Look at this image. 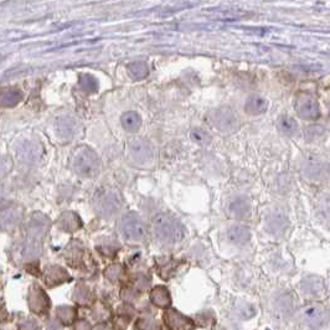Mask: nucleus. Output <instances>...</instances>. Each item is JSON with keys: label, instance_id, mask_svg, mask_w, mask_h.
I'll list each match as a JSON object with an SVG mask.
<instances>
[{"label": "nucleus", "instance_id": "f3484780", "mask_svg": "<svg viewBox=\"0 0 330 330\" xmlns=\"http://www.w3.org/2000/svg\"><path fill=\"white\" fill-rule=\"evenodd\" d=\"M128 73L132 78H134V80H143V78H146L149 73L148 65H147L146 62H142V61L129 63Z\"/></svg>", "mask_w": 330, "mask_h": 330}, {"label": "nucleus", "instance_id": "7ed1b4c3", "mask_svg": "<svg viewBox=\"0 0 330 330\" xmlns=\"http://www.w3.org/2000/svg\"><path fill=\"white\" fill-rule=\"evenodd\" d=\"M96 211L102 217H111L112 215L116 214L122 206V197L118 191L113 189L102 190L97 192L93 199Z\"/></svg>", "mask_w": 330, "mask_h": 330}, {"label": "nucleus", "instance_id": "20e7f679", "mask_svg": "<svg viewBox=\"0 0 330 330\" xmlns=\"http://www.w3.org/2000/svg\"><path fill=\"white\" fill-rule=\"evenodd\" d=\"M121 231L131 241H142L147 235V228L141 217L134 212H128L121 219Z\"/></svg>", "mask_w": 330, "mask_h": 330}, {"label": "nucleus", "instance_id": "9d476101", "mask_svg": "<svg viewBox=\"0 0 330 330\" xmlns=\"http://www.w3.org/2000/svg\"><path fill=\"white\" fill-rule=\"evenodd\" d=\"M226 236L228 241L235 245H245L251 240V231L243 225H233L227 228Z\"/></svg>", "mask_w": 330, "mask_h": 330}, {"label": "nucleus", "instance_id": "aec40b11", "mask_svg": "<svg viewBox=\"0 0 330 330\" xmlns=\"http://www.w3.org/2000/svg\"><path fill=\"white\" fill-rule=\"evenodd\" d=\"M20 95L19 91L16 90H6L0 95V106L2 107H12V106L16 105L20 101Z\"/></svg>", "mask_w": 330, "mask_h": 330}, {"label": "nucleus", "instance_id": "39448f33", "mask_svg": "<svg viewBox=\"0 0 330 330\" xmlns=\"http://www.w3.org/2000/svg\"><path fill=\"white\" fill-rule=\"evenodd\" d=\"M210 122L215 128L222 132H233L240 127V118L231 108H217L210 112Z\"/></svg>", "mask_w": 330, "mask_h": 330}, {"label": "nucleus", "instance_id": "412c9836", "mask_svg": "<svg viewBox=\"0 0 330 330\" xmlns=\"http://www.w3.org/2000/svg\"><path fill=\"white\" fill-rule=\"evenodd\" d=\"M67 273L60 267H52L51 270L47 272V279L46 282L50 284H57V283H62L63 281L67 279Z\"/></svg>", "mask_w": 330, "mask_h": 330}, {"label": "nucleus", "instance_id": "1a4fd4ad", "mask_svg": "<svg viewBox=\"0 0 330 330\" xmlns=\"http://www.w3.org/2000/svg\"><path fill=\"white\" fill-rule=\"evenodd\" d=\"M228 211L235 219L245 220L248 219L251 215V204L245 197H237L232 200L228 205Z\"/></svg>", "mask_w": 330, "mask_h": 330}, {"label": "nucleus", "instance_id": "2eb2a0df", "mask_svg": "<svg viewBox=\"0 0 330 330\" xmlns=\"http://www.w3.org/2000/svg\"><path fill=\"white\" fill-rule=\"evenodd\" d=\"M122 126L128 132H137L142 126V118L137 112L129 111L122 116Z\"/></svg>", "mask_w": 330, "mask_h": 330}, {"label": "nucleus", "instance_id": "a878e982", "mask_svg": "<svg viewBox=\"0 0 330 330\" xmlns=\"http://www.w3.org/2000/svg\"><path fill=\"white\" fill-rule=\"evenodd\" d=\"M121 273L122 268L119 267V266H112V267L106 271V277H107L110 281H117V279L119 278V276H121Z\"/></svg>", "mask_w": 330, "mask_h": 330}, {"label": "nucleus", "instance_id": "423d86ee", "mask_svg": "<svg viewBox=\"0 0 330 330\" xmlns=\"http://www.w3.org/2000/svg\"><path fill=\"white\" fill-rule=\"evenodd\" d=\"M128 156L133 163L146 165L153 161V147L144 139H134L128 144Z\"/></svg>", "mask_w": 330, "mask_h": 330}, {"label": "nucleus", "instance_id": "5701e85b", "mask_svg": "<svg viewBox=\"0 0 330 330\" xmlns=\"http://www.w3.org/2000/svg\"><path fill=\"white\" fill-rule=\"evenodd\" d=\"M0 219H1L2 221H6V222H5V225L6 226H12L14 223H16L17 221L20 220V217H19V215H17V211H15L14 209L9 207V209L5 210V212L1 215Z\"/></svg>", "mask_w": 330, "mask_h": 330}, {"label": "nucleus", "instance_id": "f257e3e1", "mask_svg": "<svg viewBox=\"0 0 330 330\" xmlns=\"http://www.w3.org/2000/svg\"><path fill=\"white\" fill-rule=\"evenodd\" d=\"M71 167L85 179H95L101 171V161L95 151L88 147H77L71 154Z\"/></svg>", "mask_w": 330, "mask_h": 330}, {"label": "nucleus", "instance_id": "f8f14e48", "mask_svg": "<svg viewBox=\"0 0 330 330\" xmlns=\"http://www.w3.org/2000/svg\"><path fill=\"white\" fill-rule=\"evenodd\" d=\"M29 302H30V307L34 312L36 313H44L46 311L47 307L50 306V302L47 299L46 294L41 291L40 288L34 289L31 291L29 297Z\"/></svg>", "mask_w": 330, "mask_h": 330}, {"label": "nucleus", "instance_id": "a211bd4d", "mask_svg": "<svg viewBox=\"0 0 330 330\" xmlns=\"http://www.w3.org/2000/svg\"><path fill=\"white\" fill-rule=\"evenodd\" d=\"M277 127H278L279 132H282L286 136H293L298 129V124L293 118L289 117H281L277 122Z\"/></svg>", "mask_w": 330, "mask_h": 330}, {"label": "nucleus", "instance_id": "4be33fe9", "mask_svg": "<svg viewBox=\"0 0 330 330\" xmlns=\"http://www.w3.org/2000/svg\"><path fill=\"white\" fill-rule=\"evenodd\" d=\"M57 317L65 324H71L76 318V311L71 307H61L57 311Z\"/></svg>", "mask_w": 330, "mask_h": 330}, {"label": "nucleus", "instance_id": "6ab92c4d", "mask_svg": "<svg viewBox=\"0 0 330 330\" xmlns=\"http://www.w3.org/2000/svg\"><path fill=\"white\" fill-rule=\"evenodd\" d=\"M75 123L71 118H61L57 122V133L63 138L70 139L75 133Z\"/></svg>", "mask_w": 330, "mask_h": 330}, {"label": "nucleus", "instance_id": "393cba45", "mask_svg": "<svg viewBox=\"0 0 330 330\" xmlns=\"http://www.w3.org/2000/svg\"><path fill=\"white\" fill-rule=\"evenodd\" d=\"M75 299L81 304H86L90 301V292L86 289H77L75 292Z\"/></svg>", "mask_w": 330, "mask_h": 330}, {"label": "nucleus", "instance_id": "f03ea898", "mask_svg": "<svg viewBox=\"0 0 330 330\" xmlns=\"http://www.w3.org/2000/svg\"><path fill=\"white\" fill-rule=\"evenodd\" d=\"M153 230L157 238L164 243H176L184 238L181 223L167 214H158L154 216Z\"/></svg>", "mask_w": 330, "mask_h": 330}, {"label": "nucleus", "instance_id": "bb28decb", "mask_svg": "<svg viewBox=\"0 0 330 330\" xmlns=\"http://www.w3.org/2000/svg\"><path fill=\"white\" fill-rule=\"evenodd\" d=\"M76 330H91V327L87 322L82 321V322H80L77 326H76Z\"/></svg>", "mask_w": 330, "mask_h": 330}, {"label": "nucleus", "instance_id": "4468645a", "mask_svg": "<svg viewBox=\"0 0 330 330\" xmlns=\"http://www.w3.org/2000/svg\"><path fill=\"white\" fill-rule=\"evenodd\" d=\"M165 322H166L167 326L171 328V330L191 329V323H190L186 318H184V317L180 316L179 313H176V312H169V313L165 316Z\"/></svg>", "mask_w": 330, "mask_h": 330}, {"label": "nucleus", "instance_id": "cd10ccee", "mask_svg": "<svg viewBox=\"0 0 330 330\" xmlns=\"http://www.w3.org/2000/svg\"><path fill=\"white\" fill-rule=\"evenodd\" d=\"M4 167H5V166H4V165L1 164V162H0V175H1V170L4 169Z\"/></svg>", "mask_w": 330, "mask_h": 330}, {"label": "nucleus", "instance_id": "9b49d317", "mask_svg": "<svg viewBox=\"0 0 330 330\" xmlns=\"http://www.w3.org/2000/svg\"><path fill=\"white\" fill-rule=\"evenodd\" d=\"M268 108V102L266 98L261 97V96L252 95L247 98L245 103V111L246 113L250 116H258V114H263Z\"/></svg>", "mask_w": 330, "mask_h": 330}, {"label": "nucleus", "instance_id": "6e6552de", "mask_svg": "<svg viewBox=\"0 0 330 330\" xmlns=\"http://www.w3.org/2000/svg\"><path fill=\"white\" fill-rule=\"evenodd\" d=\"M304 321L312 327H319L323 326L327 321H328V313L324 308L317 306L307 307L303 311Z\"/></svg>", "mask_w": 330, "mask_h": 330}, {"label": "nucleus", "instance_id": "0eeeda50", "mask_svg": "<svg viewBox=\"0 0 330 330\" xmlns=\"http://www.w3.org/2000/svg\"><path fill=\"white\" fill-rule=\"evenodd\" d=\"M296 112L299 117L308 121H317L321 117V110L316 98L308 93H301L296 100Z\"/></svg>", "mask_w": 330, "mask_h": 330}, {"label": "nucleus", "instance_id": "c85d7f7f", "mask_svg": "<svg viewBox=\"0 0 330 330\" xmlns=\"http://www.w3.org/2000/svg\"><path fill=\"white\" fill-rule=\"evenodd\" d=\"M96 330H108V329L105 328V327H98V328L96 329Z\"/></svg>", "mask_w": 330, "mask_h": 330}, {"label": "nucleus", "instance_id": "b1692460", "mask_svg": "<svg viewBox=\"0 0 330 330\" xmlns=\"http://www.w3.org/2000/svg\"><path fill=\"white\" fill-rule=\"evenodd\" d=\"M190 137L192 138V141L197 142V143H201V144H206L211 141V138H210L209 134H207L205 131H202V129H194V131L190 133Z\"/></svg>", "mask_w": 330, "mask_h": 330}, {"label": "nucleus", "instance_id": "ddd939ff", "mask_svg": "<svg viewBox=\"0 0 330 330\" xmlns=\"http://www.w3.org/2000/svg\"><path fill=\"white\" fill-rule=\"evenodd\" d=\"M58 225L62 230L67 231V232H75L78 228H81L82 222H81L78 215H76L75 212H63L61 215L60 220H58Z\"/></svg>", "mask_w": 330, "mask_h": 330}, {"label": "nucleus", "instance_id": "dca6fc26", "mask_svg": "<svg viewBox=\"0 0 330 330\" xmlns=\"http://www.w3.org/2000/svg\"><path fill=\"white\" fill-rule=\"evenodd\" d=\"M152 302L158 307H167L170 304L169 292L164 287H157L151 293Z\"/></svg>", "mask_w": 330, "mask_h": 330}]
</instances>
